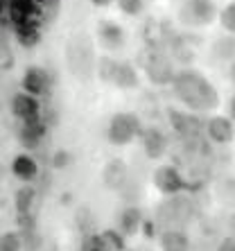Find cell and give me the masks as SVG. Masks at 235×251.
Wrapping results in <instances>:
<instances>
[{
  "instance_id": "cell-16",
  "label": "cell",
  "mask_w": 235,
  "mask_h": 251,
  "mask_svg": "<svg viewBox=\"0 0 235 251\" xmlns=\"http://www.w3.org/2000/svg\"><path fill=\"white\" fill-rule=\"evenodd\" d=\"M25 88L32 91V93H41L43 88H46V75H43L39 68L27 70V75H25Z\"/></svg>"
},
{
  "instance_id": "cell-9",
  "label": "cell",
  "mask_w": 235,
  "mask_h": 251,
  "mask_svg": "<svg viewBox=\"0 0 235 251\" xmlns=\"http://www.w3.org/2000/svg\"><path fill=\"white\" fill-rule=\"evenodd\" d=\"M208 136L215 143H229L233 138V125H231V120H226L222 116L211 118L208 120Z\"/></svg>"
},
{
  "instance_id": "cell-11",
  "label": "cell",
  "mask_w": 235,
  "mask_h": 251,
  "mask_svg": "<svg viewBox=\"0 0 235 251\" xmlns=\"http://www.w3.org/2000/svg\"><path fill=\"white\" fill-rule=\"evenodd\" d=\"M113 84H116L118 88L129 91V88H136V84H138V75H136V70L131 68L129 64H118L116 73H113Z\"/></svg>"
},
{
  "instance_id": "cell-18",
  "label": "cell",
  "mask_w": 235,
  "mask_h": 251,
  "mask_svg": "<svg viewBox=\"0 0 235 251\" xmlns=\"http://www.w3.org/2000/svg\"><path fill=\"white\" fill-rule=\"evenodd\" d=\"M116 66H118V61H113V59H109V57H102L100 59V77L102 79H106V82H113V73H116Z\"/></svg>"
},
{
  "instance_id": "cell-1",
  "label": "cell",
  "mask_w": 235,
  "mask_h": 251,
  "mask_svg": "<svg viewBox=\"0 0 235 251\" xmlns=\"http://www.w3.org/2000/svg\"><path fill=\"white\" fill-rule=\"evenodd\" d=\"M174 91L183 104L190 109H197V111H208V109H215L219 104L215 88L199 73H192V70H186V73L174 77Z\"/></svg>"
},
{
  "instance_id": "cell-20",
  "label": "cell",
  "mask_w": 235,
  "mask_h": 251,
  "mask_svg": "<svg viewBox=\"0 0 235 251\" xmlns=\"http://www.w3.org/2000/svg\"><path fill=\"white\" fill-rule=\"evenodd\" d=\"M222 25L229 29L231 34H235V2H231L222 12Z\"/></svg>"
},
{
  "instance_id": "cell-6",
  "label": "cell",
  "mask_w": 235,
  "mask_h": 251,
  "mask_svg": "<svg viewBox=\"0 0 235 251\" xmlns=\"http://www.w3.org/2000/svg\"><path fill=\"white\" fill-rule=\"evenodd\" d=\"M154 183H156V188H159L161 193L172 195L181 188V176H179V172L172 165H161L154 172Z\"/></svg>"
},
{
  "instance_id": "cell-17",
  "label": "cell",
  "mask_w": 235,
  "mask_h": 251,
  "mask_svg": "<svg viewBox=\"0 0 235 251\" xmlns=\"http://www.w3.org/2000/svg\"><path fill=\"white\" fill-rule=\"evenodd\" d=\"M212 54L217 59H231L235 54V41L233 39H226V36L219 39V41L212 46Z\"/></svg>"
},
{
  "instance_id": "cell-15",
  "label": "cell",
  "mask_w": 235,
  "mask_h": 251,
  "mask_svg": "<svg viewBox=\"0 0 235 251\" xmlns=\"http://www.w3.org/2000/svg\"><path fill=\"white\" fill-rule=\"evenodd\" d=\"M215 193H217L222 204L235 206V179H224V181H219Z\"/></svg>"
},
{
  "instance_id": "cell-28",
  "label": "cell",
  "mask_w": 235,
  "mask_h": 251,
  "mask_svg": "<svg viewBox=\"0 0 235 251\" xmlns=\"http://www.w3.org/2000/svg\"><path fill=\"white\" fill-rule=\"evenodd\" d=\"M231 118H233V120H235V95H233V98H231Z\"/></svg>"
},
{
  "instance_id": "cell-26",
  "label": "cell",
  "mask_w": 235,
  "mask_h": 251,
  "mask_svg": "<svg viewBox=\"0 0 235 251\" xmlns=\"http://www.w3.org/2000/svg\"><path fill=\"white\" fill-rule=\"evenodd\" d=\"M229 231H231V238H235V213L229 217Z\"/></svg>"
},
{
  "instance_id": "cell-5",
  "label": "cell",
  "mask_w": 235,
  "mask_h": 251,
  "mask_svg": "<svg viewBox=\"0 0 235 251\" xmlns=\"http://www.w3.org/2000/svg\"><path fill=\"white\" fill-rule=\"evenodd\" d=\"M147 75L154 84H170L174 82V70L165 57H152L147 61Z\"/></svg>"
},
{
  "instance_id": "cell-24",
  "label": "cell",
  "mask_w": 235,
  "mask_h": 251,
  "mask_svg": "<svg viewBox=\"0 0 235 251\" xmlns=\"http://www.w3.org/2000/svg\"><path fill=\"white\" fill-rule=\"evenodd\" d=\"M217 251H235V238H226L217 245Z\"/></svg>"
},
{
  "instance_id": "cell-8",
  "label": "cell",
  "mask_w": 235,
  "mask_h": 251,
  "mask_svg": "<svg viewBox=\"0 0 235 251\" xmlns=\"http://www.w3.org/2000/svg\"><path fill=\"white\" fill-rule=\"evenodd\" d=\"M100 41L106 50H118V48L124 46V32L120 25L116 23H102L100 25Z\"/></svg>"
},
{
  "instance_id": "cell-19",
  "label": "cell",
  "mask_w": 235,
  "mask_h": 251,
  "mask_svg": "<svg viewBox=\"0 0 235 251\" xmlns=\"http://www.w3.org/2000/svg\"><path fill=\"white\" fill-rule=\"evenodd\" d=\"M0 251H21V238L16 233H5L0 240Z\"/></svg>"
},
{
  "instance_id": "cell-23",
  "label": "cell",
  "mask_w": 235,
  "mask_h": 251,
  "mask_svg": "<svg viewBox=\"0 0 235 251\" xmlns=\"http://www.w3.org/2000/svg\"><path fill=\"white\" fill-rule=\"evenodd\" d=\"M190 251H217V247L212 245L208 238H204V240H199V242H192Z\"/></svg>"
},
{
  "instance_id": "cell-4",
  "label": "cell",
  "mask_w": 235,
  "mask_h": 251,
  "mask_svg": "<svg viewBox=\"0 0 235 251\" xmlns=\"http://www.w3.org/2000/svg\"><path fill=\"white\" fill-rule=\"evenodd\" d=\"M142 147L149 158H161L167 150V140H165L163 131L156 127H149L142 131Z\"/></svg>"
},
{
  "instance_id": "cell-25",
  "label": "cell",
  "mask_w": 235,
  "mask_h": 251,
  "mask_svg": "<svg viewBox=\"0 0 235 251\" xmlns=\"http://www.w3.org/2000/svg\"><path fill=\"white\" fill-rule=\"evenodd\" d=\"M68 154L66 152H59L57 156H54V168H66V165H68Z\"/></svg>"
},
{
  "instance_id": "cell-12",
  "label": "cell",
  "mask_w": 235,
  "mask_h": 251,
  "mask_svg": "<svg viewBox=\"0 0 235 251\" xmlns=\"http://www.w3.org/2000/svg\"><path fill=\"white\" fill-rule=\"evenodd\" d=\"M118 226H120V231H122L124 235H134L136 231H138V226H141V210L127 208L122 215H120V220H118Z\"/></svg>"
},
{
  "instance_id": "cell-10",
  "label": "cell",
  "mask_w": 235,
  "mask_h": 251,
  "mask_svg": "<svg viewBox=\"0 0 235 251\" xmlns=\"http://www.w3.org/2000/svg\"><path fill=\"white\" fill-rule=\"evenodd\" d=\"M161 247H163V251H190V240L183 231L170 228L161 238Z\"/></svg>"
},
{
  "instance_id": "cell-2",
  "label": "cell",
  "mask_w": 235,
  "mask_h": 251,
  "mask_svg": "<svg viewBox=\"0 0 235 251\" xmlns=\"http://www.w3.org/2000/svg\"><path fill=\"white\" fill-rule=\"evenodd\" d=\"M138 131H141V123L134 113H118L109 125V140L113 145H127L138 136Z\"/></svg>"
},
{
  "instance_id": "cell-29",
  "label": "cell",
  "mask_w": 235,
  "mask_h": 251,
  "mask_svg": "<svg viewBox=\"0 0 235 251\" xmlns=\"http://www.w3.org/2000/svg\"><path fill=\"white\" fill-rule=\"evenodd\" d=\"M231 79H233V84H235V64L231 66Z\"/></svg>"
},
{
  "instance_id": "cell-14",
  "label": "cell",
  "mask_w": 235,
  "mask_h": 251,
  "mask_svg": "<svg viewBox=\"0 0 235 251\" xmlns=\"http://www.w3.org/2000/svg\"><path fill=\"white\" fill-rule=\"evenodd\" d=\"M34 109H36V102L29 98L27 93H21V95L14 98V113H16V116L27 118V116L34 113Z\"/></svg>"
},
{
  "instance_id": "cell-13",
  "label": "cell",
  "mask_w": 235,
  "mask_h": 251,
  "mask_svg": "<svg viewBox=\"0 0 235 251\" xmlns=\"http://www.w3.org/2000/svg\"><path fill=\"white\" fill-rule=\"evenodd\" d=\"M14 175L18 176V179H34L36 172H39V168H36V163L32 161L29 156H18L16 161H14Z\"/></svg>"
},
{
  "instance_id": "cell-7",
  "label": "cell",
  "mask_w": 235,
  "mask_h": 251,
  "mask_svg": "<svg viewBox=\"0 0 235 251\" xmlns=\"http://www.w3.org/2000/svg\"><path fill=\"white\" fill-rule=\"evenodd\" d=\"M102 179H104V186L111 188V190H118V188H124L127 183V165L122 161H111L106 163L104 172H102Z\"/></svg>"
},
{
  "instance_id": "cell-27",
  "label": "cell",
  "mask_w": 235,
  "mask_h": 251,
  "mask_svg": "<svg viewBox=\"0 0 235 251\" xmlns=\"http://www.w3.org/2000/svg\"><path fill=\"white\" fill-rule=\"evenodd\" d=\"M113 0H93V5H97V7H106V5H111Z\"/></svg>"
},
{
  "instance_id": "cell-22",
  "label": "cell",
  "mask_w": 235,
  "mask_h": 251,
  "mask_svg": "<svg viewBox=\"0 0 235 251\" xmlns=\"http://www.w3.org/2000/svg\"><path fill=\"white\" fill-rule=\"evenodd\" d=\"M32 197H34V193H32L29 188H23V190L18 193L16 206H18V210H21V213H25V210L29 208V204H32Z\"/></svg>"
},
{
  "instance_id": "cell-30",
  "label": "cell",
  "mask_w": 235,
  "mask_h": 251,
  "mask_svg": "<svg viewBox=\"0 0 235 251\" xmlns=\"http://www.w3.org/2000/svg\"><path fill=\"white\" fill-rule=\"evenodd\" d=\"M50 251H54V249H50Z\"/></svg>"
},
{
  "instance_id": "cell-3",
  "label": "cell",
  "mask_w": 235,
  "mask_h": 251,
  "mask_svg": "<svg viewBox=\"0 0 235 251\" xmlns=\"http://www.w3.org/2000/svg\"><path fill=\"white\" fill-rule=\"evenodd\" d=\"M181 21L188 25H208L215 18V2L212 0H183Z\"/></svg>"
},
{
  "instance_id": "cell-21",
  "label": "cell",
  "mask_w": 235,
  "mask_h": 251,
  "mask_svg": "<svg viewBox=\"0 0 235 251\" xmlns=\"http://www.w3.org/2000/svg\"><path fill=\"white\" fill-rule=\"evenodd\" d=\"M118 5H120V9H122L124 14L136 16V14L142 9V0H118Z\"/></svg>"
}]
</instances>
